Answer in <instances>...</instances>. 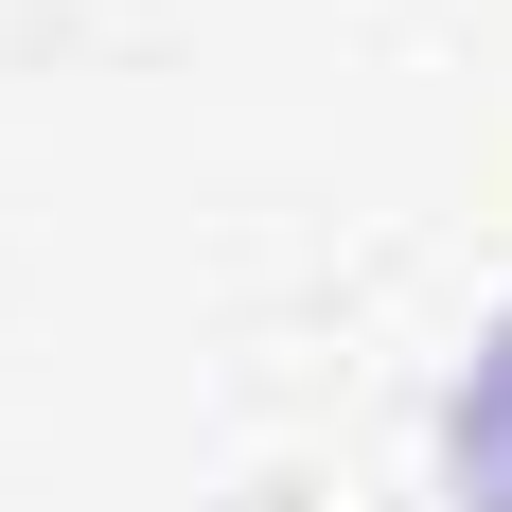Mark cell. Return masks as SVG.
Wrapping results in <instances>:
<instances>
[{
    "mask_svg": "<svg viewBox=\"0 0 512 512\" xmlns=\"http://www.w3.org/2000/svg\"><path fill=\"white\" fill-rule=\"evenodd\" d=\"M460 477H477V512H512V336L477 354V389H460Z\"/></svg>",
    "mask_w": 512,
    "mask_h": 512,
    "instance_id": "6da1fadb",
    "label": "cell"
}]
</instances>
